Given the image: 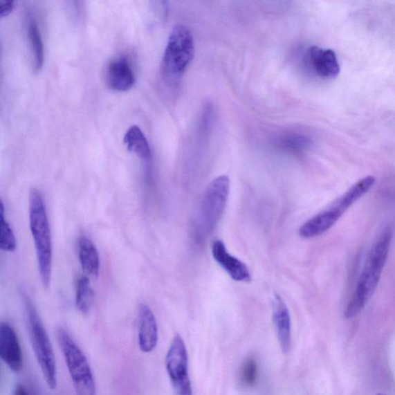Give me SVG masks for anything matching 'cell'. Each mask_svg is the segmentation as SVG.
<instances>
[{
	"label": "cell",
	"instance_id": "cell-10",
	"mask_svg": "<svg viewBox=\"0 0 395 395\" xmlns=\"http://www.w3.org/2000/svg\"><path fill=\"white\" fill-rule=\"evenodd\" d=\"M214 259L237 282H250L251 274L249 268L242 261L228 252L223 241L216 240L212 246Z\"/></svg>",
	"mask_w": 395,
	"mask_h": 395
},
{
	"label": "cell",
	"instance_id": "cell-5",
	"mask_svg": "<svg viewBox=\"0 0 395 395\" xmlns=\"http://www.w3.org/2000/svg\"><path fill=\"white\" fill-rule=\"evenodd\" d=\"M230 191V181L226 176L217 177L206 187L196 223L199 238H205L215 230L223 215Z\"/></svg>",
	"mask_w": 395,
	"mask_h": 395
},
{
	"label": "cell",
	"instance_id": "cell-9",
	"mask_svg": "<svg viewBox=\"0 0 395 395\" xmlns=\"http://www.w3.org/2000/svg\"><path fill=\"white\" fill-rule=\"evenodd\" d=\"M0 357L15 373L23 370L24 359L17 333L9 323L0 325Z\"/></svg>",
	"mask_w": 395,
	"mask_h": 395
},
{
	"label": "cell",
	"instance_id": "cell-21",
	"mask_svg": "<svg viewBox=\"0 0 395 395\" xmlns=\"http://www.w3.org/2000/svg\"><path fill=\"white\" fill-rule=\"evenodd\" d=\"M259 378V365L255 358L250 357L244 360L240 368V383L248 387H252L257 384Z\"/></svg>",
	"mask_w": 395,
	"mask_h": 395
},
{
	"label": "cell",
	"instance_id": "cell-1",
	"mask_svg": "<svg viewBox=\"0 0 395 395\" xmlns=\"http://www.w3.org/2000/svg\"><path fill=\"white\" fill-rule=\"evenodd\" d=\"M392 239V231L387 228L380 233L372 246L356 291L346 308V318L350 319L358 315L376 292L389 253Z\"/></svg>",
	"mask_w": 395,
	"mask_h": 395
},
{
	"label": "cell",
	"instance_id": "cell-12",
	"mask_svg": "<svg viewBox=\"0 0 395 395\" xmlns=\"http://www.w3.org/2000/svg\"><path fill=\"white\" fill-rule=\"evenodd\" d=\"M158 331L157 320L151 308L146 304L139 306L138 345L140 351L150 353L157 346Z\"/></svg>",
	"mask_w": 395,
	"mask_h": 395
},
{
	"label": "cell",
	"instance_id": "cell-4",
	"mask_svg": "<svg viewBox=\"0 0 395 395\" xmlns=\"http://www.w3.org/2000/svg\"><path fill=\"white\" fill-rule=\"evenodd\" d=\"M58 343L77 395H96V383L88 358L64 328L57 331Z\"/></svg>",
	"mask_w": 395,
	"mask_h": 395
},
{
	"label": "cell",
	"instance_id": "cell-22",
	"mask_svg": "<svg viewBox=\"0 0 395 395\" xmlns=\"http://www.w3.org/2000/svg\"><path fill=\"white\" fill-rule=\"evenodd\" d=\"M16 2L12 0H0V17H4L15 8Z\"/></svg>",
	"mask_w": 395,
	"mask_h": 395
},
{
	"label": "cell",
	"instance_id": "cell-13",
	"mask_svg": "<svg viewBox=\"0 0 395 395\" xmlns=\"http://www.w3.org/2000/svg\"><path fill=\"white\" fill-rule=\"evenodd\" d=\"M273 320L281 349L288 353L291 347V319L289 309L278 294L273 300Z\"/></svg>",
	"mask_w": 395,
	"mask_h": 395
},
{
	"label": "cell",
	"instance_id": "cell-11",
	"mask_svg": "<svg viewBox=\"0 0 395 395\" xmlns=\"http://www.w3.org/2000/svg\"><path fill=\"white\" fill-rule=\"evenodd\" d=\"M307 62L320 77L333 79L338 76L340 65L336 53L331 49L313 46L307 51Z\"/></svg>",
	"mask_w": 395,
	"mask_h": 395
},
{
	"label": "cell",
	"instance_id": "cell-15",
	"mask_svg": "<svg viewBox=\"0 0 395 395\" xmlns=\"http://www.w3.org/2000/svg\"><path fill=\"white\" fill-rule=\"evenodd\" d=\"M124 143L134 155L142 159L146 165H149L152 160V153L148 140L145 134L137 125H133L126 131Z\"/></svg>",
	"mask_w": 395,
	"mask_h": 395
},
{
	"label": "cell",
	"instance_id": "cell-6",
	"mask_svg": "<svg viewBox=\"0 0 395 395\" xmlns=\"http://www.w3.org/2000/svg\"><path fill=\"white\" fill-rule=\"evenodd\" d=\"M195 46L191 32L183 25L174 26L162 60V71L165 77L178 79L194 57Z\"/></svg>",
	"mask_w": 395,
	"mask_h": 395
},
{
	"label": "cell",
	"instance_id": "cell-2",
	"mask_svg": "<svg viewBox=\"0 0 395 395\" xmlns=\"http://www.w3.org/2000/svg\"><path fill=\"white\" fill-rule=\"evenodd\" d=\"M30 227L36 248L40 279L50 286L52 275L53 246L48 212L42 192L33 189L30 194Z\"/></svg>",
	"mask_w": 395,
	"mask_h": 395
},
{
	"label": "cell",
	"instance_id": "cell-8",
	"mask_svg": "<svg viewBox=\"0 0 395 395\" xmlns=\"http://www.w3.org/2000/svg\"><path fill=\"white\" fill-rule=\"evenodd\" d=\"M105 79L109 88L115 91L124 92L132 88L136 82L131 60L128 57L119 56L107 64Z\"/></svg>",
	"mask_w": 395,
	"mask_h": 395
},
{
	"label": "cell",
	"instance_id": "cell-19",
	"mask_svg": "<svg viewBox=\"0 0 395 395\" xmlns=\"http://www.w3.org/2000/svg\"><path fill=\"white\" fill-rule=\"evenodd\" d=\"M0 248L6 252H13L17 249V239L11 227L5 219L3 203L0 206Z\"/></svg>",
	"mask_w": 395,
	"mask_h": 395
},
{
	"label": "cell",
	"instance_id": "cell-17",
	"mask_svg": "<svg viewBox=\"0 0 395 395\" xmlns=\"http://www.w3.org/2000/svg\"><path fill=\"white\" fill-rule=\"evenodd\" d=\"M26 29H28V37L32 50L33 69L38 72L39 70H42L43 66L44 50L38 23L33 16L28 18Z\"/></svg>",
	"mask_w": 395,
	"mask_h": 395
},
{
	"label": "cell",
	"instance_id": "cell-23",
	"mask_svg": "<svg viewBox=\"0 0 395 395\" xmlns=\"http://www.w3.org/2000/svg\"><path fill=\"white\" fill-rule=\"evenodd\" d=\"M12 395H30L28 388L23 384H17L13 390Z\"/></svg>",
	"mask_w": 395,
	"mask_h": 395
},
{
	"label": "cell",
	"instance_id": "cell-7",
	"mask_svg": "<svg viewBox=\"0 0 395 395\" xmlns=\"http://www.w3.org/2000/svg\"><path fill=\"white\" fill-rule=\"evenodd\" d=\"M165 366L176 395H193L189 376V357L184 340L174 337L165 358Z\"/></svg>",
	"mask_w": 395,
	"mask_h": 395
},
{
	"label": "cell",
	"instance_id": "cell-18",
	"mask_svg": "<svg viewBox=\"0 0 395 395\" xmlns=\"http://www.w3.org/2000/svg\"><path fill=\"white\" fill-rule=\"evenodd\" d=\"M95 300L89 277L82 276L77 279L76 289V306L80 312L86 314L91 309Z\"/></svg>",
	"mask_w": 395,
	"mask_h": 395
},
{
	"label": "cell",
	"instance_id": "cell-14",
	"mask_svg": "<svg viewBox=\"0 0 395 395\" xmlns=\"http://www.w3.org/2000/svg\"><path fill=\"white\" fill-rule=\"evenodd\" d=\"M341 217L342 216L330 205L302 225L299 230V235L304 239L322 235L336 225Z\"/></svg>",
	"mask_w": 395,
	"mask_h": 395
},
{
	"label": "cell",
	"instance_id": "cell-16",
	"mask_svg": "<svg viewBox=\"0 0 395 395\" xmlns=\"http://www.w3.org/2000/svg\"><path fill=\"white\" fill-rule=\"evenodd\" d=\"M78 255L80 265L86 275L98 277L100 272V257L95 244L86 237L78 242Z\"/></svg>",
	"mask_w": 395,
	"mask_h": 395
},
{
	"label": "cell",
	"instance_id": "cell-24",
	"mask_svg": "<svg viewBox=\"0 0 395 395\" xmlns=\"http://www.w3.org/2000/svg\"><path fill=\"white\" fill-rule=\"evenodd\" d=\"M378 395H381V394H378Z\"/></svg>",
	"mask_w": 395,
	"mask_h": 395
},
{
	"label": "cell",
	"instance_id": "cell-20",
	"mask_svg": "<svg viewBox=\"0 0 395 395\" xmlns=\"http://www.w3.org/2000/svg\"><path fill=\"white\" fill-rule=\"evenodd\" d=\"M311 144L310 138L299 134H292L278 140L279 148L291 152H302L309 148Z\"/></svg>",
	"mask_w": 395,
	"mask_h": 395
},
{
	"label": "cell",
	"instance_id": "cell-3",
	"mask_svg": "<svg viewBox=\"0 0 395 395\" xmlns=\"http://www.w3.org/2000/svg\"><path fill=\"white\" fill-rule=\"evenodd\" d=\"M24 300L33 353L46 385L51 390H55L57 385V363L48 332L30 299L24 297Z\"/></svg>",
	"mask_w": 395,
	"mask_h": 395
}]
</instances>
